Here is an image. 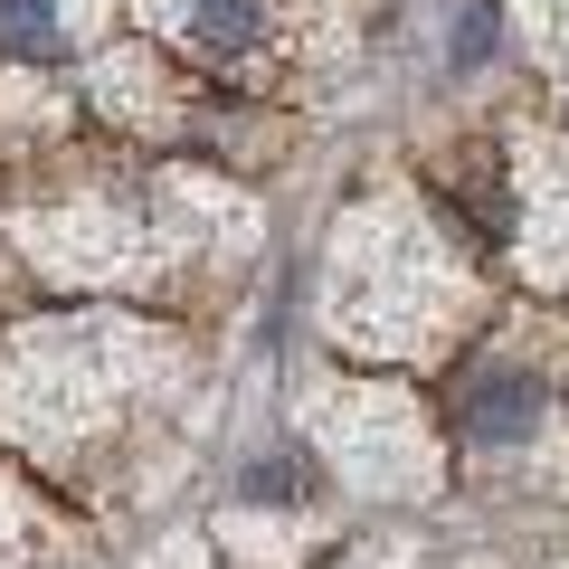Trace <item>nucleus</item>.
<instances>
[{
	"label": "nucleus",
	"mask_w": 569,
	"mask_h": 569,
	"mask_svg": "<svg viewBox=\"0 0 569 569\" xmlns=\"http://www.w3.org/2000/svg\"><path fill=\"white\" fill-rule=\"evenodd\" d=\"M522 20H531V39L569 48V0H522Z\"/></svg>",
	"instance_id": "423d86ee"
},
{
	"label": "nucleus",
	"mask_w": 569,
	"mask_h": 569,
	"mask_svg": "<svg viewBox=\"0 0 569 569\" xmlns=\"http://www.w3.org/2000/svg\"><path fill=\"white\" fill-rule=\"evenodd\" d=\"M247 503H295V456H257L247 466Z\"/></svg>",
	"instance_id": "39448f33"
},
{
	"label": "nucleus",
	"mask_w": 569,
	"mask_h": 569,
	"mask_svg": "<svg viewBox=\"0 0 569 569\" xmlns=\"http://www.w3.org/2000/svg\"><path fill=\"white\" fill-rule=\"evenodd\" d=\"M190 39H200L209 58H247V48L266 39V10L257 0H190Z\"/></svg>",
	"instance_id": "7ed1b4c3"
},
{
	"label": "nucleus",
	"mask_w": 569,
	"mask_h": 569,
	"mask_svg": "<svg viewBox=\"0 0 569 569\" xmlns=\"http://www.w3.org/2000/svg\"><path fill=\"white\" fill-rule=\"evenodd\" d=\"M541 408H550V380L531 361H512V351H493V361L466 370L456 427H466L485 456H503V447H531V437H541Z\"/></svg>",
	"instance_id": "f257e3e1"
},
{
	"label": "nucleus",
	"mask_w": 569,
	"mask_h": 569,
	"mask_svg": "<svg viewBox=\"0 0 569 569\" xmlns=\"http://www.w3.org/2000/svg\"><path fill=\"white\" fill-rule=\"evenodd\" d=\"M493 58V20H466L456 29V67H485Z\"/></svg>",
	"instance_id": "0eeeda50"
},
{
	"label": "nucleus",
	"mask_w": 569,
	"mask_h": 569,
	"mask_svg": "<svg viewBox=\"0 0 569 569\" xmlns=\"http://www.w3.org/2000/svg\"><path fill=\"white\" fill-rule=\"evenodd\" d=\"M0 39L58 48V39H67V0H0Z\"/></svg>",
	"instance_id": "20e7f679"
},
{
	"label": "nucleus",
	"mask_w": 569,
	"mask_h": 569,
	"mask_svg": "<svg viewBox=\"0 0 569 569\" xmlns=\"http://www.w3.org/2000/svg\"><path fill=\"white\" fill-rule=\"evenodd\" d=\"M522 171H531L541 200L512 209V247L541 266V284H560V266H569V162H560V152H531Z\"/></svg>",
	"instance_id": "f03ea898"
}]
</instances>
